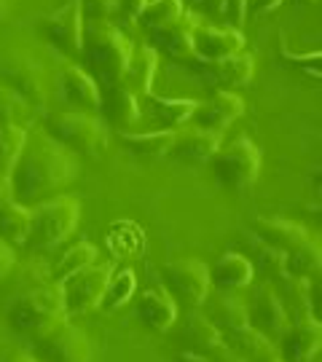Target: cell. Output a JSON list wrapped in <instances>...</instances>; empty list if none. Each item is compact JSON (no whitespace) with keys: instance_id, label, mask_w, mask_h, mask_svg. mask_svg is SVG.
<instances>
[{"instance_id":"cell-1","label":"cell","mask_w":322,"mask_h":362,"mask_svg":"<svg viewBox=\"0 0 322 362\" xmlns=\"http://www.w3.org/2000/svg\"><path fill=\"white\" fill-rule=\"evenodd\" d=\"M78 177V161L70 151L46 137H27L22 153L8 172L13 202L33 209L59 196Z\"/></svg>"},{"instance_id":"cell-2","label":"cell","mask_w":322,"mask_h":362,"mask_svg":"<svg viewBox=\"0 0 322 362\" xmlns=\"http://www.w3.org/2000/svg\"><path fill=\"white\" fill-rule=\"evenodd\" d=\"M132 43L127 35L110 22L100 25H84V46H81V59L100 89L121 83V76L127 70Z\"/></svg>"},{"instance_id":"cell-3","label":"cell","mask_w":322,"mask_h":362,"mask_svg":"<svg viewBox=\"0 0 322 362\" xmlns=\"http://www.w3.org/2000/svg\"><path fill=\"white\" fill-rule=\"evenodd\" d=\"M78 220H81V202L64 194L54 196L35 209H30V231L22 247H27L30 252L59 247L78 228Z\"/></svg>"},{"instance_id":"cell-4","label":"cell","mask_w":322,"mask_h":362,"mask_svg":"<svg viewBox=\"0 0 322 362\" xmlns=\"http://www.w3.org/2000/svg\"><path fill=\"white\" fill-rule=\"evenodd\" d=\"M64 320L62 293L59 285H35L27 287L22 296L16 298L8 309V322L19 336L38 338L49 327Z\"/></svg>"},{"instance_id":"cell-5","label":"cell","mask_w":322,"mask_h":362,"mask_svg":"<svg viewBox=\"0 0 322 362\" xmlns=\"http://www.w3.org/2000/svg\"><path fill=\"white\" fill-rule=\"evenodd\" d=\"M0 86L22 97L33 110H46L49 94H52L43 65L33 54L19 52V49L0 54Z\"/></svg>"},{"instance_id":"cell-6","label":"cell","mask_w":322,"mask_h":362,"mask_svg":"<svg viewBox=\"0 0 322 362\" xmlns=\"http://www.w3.org/2000/svg\"><path fill=\"white\" fill-rule=\"evenodd\" d=\"M46 134L73 156H97L105 151V129L94 113L64 110L46 118Z\"/></svg>"},{"instance_id":"cell-7","label":"cell","mask_w":322,"mask_h":362,"mask_svg":"<svg viewBox=\"0 0 322 362\" xmlns=\"http://www.w3.org/2000/svg\"><path fill=\"white\" fill-rule=\"evenodd\" d=\"M215 180L226 191H245L258 180L260 172V151L250 137H236L229 145H220L218 153L209 158Z\"/></svg>"},{"instance_id":"cell-8","label":"cell","mask_w":322,"mask_h":362,"mask_svg":"<svg viewBox=\"0 0 322 362\" xmlns=\"http://www.w3.org/2000/svg\"><path fill=\"white\" fill-rule=\"evenodd\" d=\"M113 274V266L110 263H89L84 266L81 272L70 274L67 279L57 282L59 285V293H62V306H64V317H81V314H89L100 306V300L105 296V287H108V279Z\"/></svg>"},{"instance_id":"cell-9","label":"cell","mask_w":322,"mask_h":362,"mask_svg":"<svg viewBox=\"0 0 322 362\" xmlns=\"http://www.w3.org/2000/svg\"><path fill=\"white\" fill-rule=\"evenodd\" d=\"M164 293L175 300V306L191 311L199 309L205 298L212 293L207 266L193 258L172 260L169 266H164Z\"/></svg>"},{"instance_id":"cell-10","label":"cell","mask_w":322,"mask_h":362,"mask_svg":"<svg viewBox=\"0 0 322 362\" xmlns=\"http://www.w3.org/2000/svg\"><path fill=\"white\" fill-rule=\"evenodd\" d=\"M33 357L38 362H91L89 338L64 317L62 322L33 338Z\"/></svg>"},{"instance_id":"cell-11","label":"cell","mask_w":322,"mask_h":362,"mask_svg":"<svg viewBox=\"0 0 322 362\" xmlns=\"http://www.w3.org/2000/svg\"><path fill=\"white\" fill-rule=\"evenodd\" d=\"M40 33L43 38L52 43L57 52L64 57L76 59L81 57V46H84V16H81V3L78 0H67L54 13H49L40 22Z\"/></svg>"},{"instance_id":"cell-12","label":"cell","mask_w":322,"mask_h":362,"mask_svg":"<svg viewBox=\"0 0 322 362\" xmlns=\"http://www.w3.org/2000/svg\"><path fill=\"white\" fill-rule=\"evenodd\" d=\"M247 40L242 30L236 27H215V25H196L193 30V62H220L231 54L245 52Z\"/></svg>"},{"instance_id":"cell-13","label":"cell","mask_w":322,"mask_h":362,"mask_svg":"<svg viewBox=\"0 0 322 362\" xmlns=\"http://www.w3.org/2000/svg\"><path fill=\"white\" fill-rule=\"evenodd\" d=\"M242 113H245V100H242L236 91L218 89L215 97H209L207 103L196 105V110H193V116H191V124L199 127V129L223 134L236 118H242Z\"/></svg>"},{"instance_id":"cell-14","label":"cell","mask_w":322,"mask_h":362,"mask_svg":"<svg viewBox=\"0 0 322 362\" xmlns=\"http://www.w3.org/2000/svg\"><path fill=\"white\" fill-rule=\"evenodd\" d=\"M322 346V327L314 317H304L284 327L277 338V349L282 362H309Z\"/></svg>"},{"instance_id":"cell-15","label":"cell","mask_w":322,"mask_h":362,"mask_svg":"<svg viewBox=\"0 0 322 362\" xmlns=\"http://www.w3.org/2000/svg\"><path fill=\"white\" fill-rule=\"evenodd\" d=\"M191 65L202 73V78L209 86L226 91L247 86L255 76V59H253V54L247 52L231 54V57H226L220 62H191Z\"/></svg>"},{"instance_id":"cell-16","label":"cell","mask_w":322,"mask_h":362,"mask_svg":"<svg viewBox=\"0 0 322 362\" xmlns=\"http://www.w3.org/2000/svg\"><path fill=\"white\" fill-rule=\"evenodd\" d=\"M247 306V325L258 330L260 336H266L269 341H277V338L284 333V327L290 325L287 314H284L282 303L277 293L271 290V285H263L260 290L253 293L250 303Z\"/></svg>"},{"instance_id":"cell-17","label":"cell","mask_w":322,"mask_h":362,"mask_svg":"<svg viewBox=\"0 0 322 362\" xmlns=\"http://www.w3.org/2000/svg\"><path fill=\"white\" fill-rule=\"evenodd\" d=\"M183 338H185V351H193L207 362H242L229 349V344L220 338L218 330L207 322L205 314H191L188 317Z\"/></svg>"},{"instance_id":"cell-18","label":"cell","mask_w":322,"mask_h":362,"mask_svg":"<svg viewBox=\"0 0 322 362\" xmlns=\"http://www.w3.org/2000/svg\"><path fill=\"white\" fill-rule=\"evenodd\" d=\"M220 140H223V134L185 124L175 132V140H172V148H169L167 156H172L180 164H205L218 153V148L223 145Z\"/></svg>"},{"instance_id":"cell-19","label":"cell","mask_w":322,"mask_h":362,"mask_svg":"<svg viewBox=\"0 0 322 362\" xmlns=\"http://www.w3.org/2000/svg\"><path fill=\"white\" fill-rule=\"evenodd\" d=\"M196 25H199L196 13L183 11L180 19H175L169 27L151 33L154 49L167 54L169 59H175V62H188L191 65L193 59H196L193 57V30H196Z\"/></svg>"},{"instance_id":"cell-20","label":"cell","mask_w":322,"mask_h":362,"mask_svg":"<svg viewBox=\"0 0 322 362\" xmlns=\"http://www.w3.org/2000/svg\"><path fill=\"white\" fill-rule=\"evenodd\" d=\"M59 94L70 105V110L94 113L100 107V86L97 81L78 65H64L59 70Z\"/></svg>"},{"instance_id":"cell-21","label":"cell","mask_w":322,"mask_h":362,"mask_svg":"<svg viewBox=\"0 0 322 362\" xmlns=\"http://www.w3.org/2000/svg\"><path fill=\"white\" fill-rule=\"evenodd\" d=\"M253 233L260 245L271 247L277 252L287 255L290 250L301 247L304 242H309L311 233L296 223V220H282V218H255L253 220Z\"/></svg>"},{"instance_id":"cell-22","label":"cell","mask_w":322,"mask_h":362,"mask_svg":"<svg viewBox=\"0 0 322 362\" xmlns=\"http://www.w3.org/2000/svg\"><path fill=\"white\" fill-rule=\"evenodd\" d=\"M207 272H209V287H215L218 293H231L253 282L255 263L242 252H226L212 266H207Z\"/></svg>"},{"instance_id":"cell-23","label":"cell","mask_w":322,"mask_h":362,"mask_svg":"<svg viewBox=\"0 0 322 362\" xmlns=\"http://www.w3.org/2000/svg\"><path fill=\"white\" fill-rule=\"evenodd\" d=\"M100 110H103V116L108 118L118 132L132 129V127L140 121V113H142L140 100H137L124 83L100 89Z\"/></svg>"},{"instance_id":"cell-24","label":"cell","mask_w":322,"mask_h":362,"mask_svg":"<svg viewBox=\"0 0 322 362\" xmlns=\"http://www.w3.org/2000/svg\"><path fill=\"white\" fill-rule=\"evenodd\" d=\"M134 314H137V322L145 330H151V333H167L169 327L175 325V320H178V306H175V300L164 290H145L137 298Z\"/></svg>"},{"instance_id":"cell-25","label":"cell","mask_w":322,"mask_h":362,"mask_svg":"<svg viewBox=\"0 0 322 362\" xmlns=\"http://www.w3.org/2000/svg\"><path fill=\"white\" fill-rule=\"evenodd\" d=\"M156 67H159V52H156L154 46L132 49L127 70H124V76H121V83H124L137 100H145L148 94H154Z\"/></svg>"},{"instance_id":"cell-26","label":"cell","mask_w":322,"mask_h":362,"mask_svg":"<svg viewBox=\"0 0 322 362\" xmlns=\"http://www.w3.org/2000/svg\"><path fill=\"white\" fill-rule=\"evenodd\" d=\"M202 306H205V320L218 330L220 338L247 325V306L229 293H215V296L209 293Z\"/></svg>"},{"instance_id":"cell-27","label":"cell","mask_w":322,"mask_h":362,"mask_svg":"<svg viewBox=\"0 0 322 362\" xmlns=\"http://www.w3.org/2000/svg\"><path fill=\"white\" fill-rule=\"evenodd\" d=\"M271 290L277 293L280 303H282L287 320H304L311 317V282L309 279H296V276H287L280 274L269 282Z\"/></svg>"},{"instance_id":"cell-28","label":"cell","mask_w":322,"mask_h":362,"mask_svg":"<svg viewBox=\"0 0 322 362\" xmlns=\"http://www.w3.org/2000/svg\"><path fill=\"white\" fill-rule=\"evenodd\" d=\"M223 341L229 344V349H231L242 362H263V360H269V357H280L274 341H269L266 336H260L250 325L234 330L229 336H223Z\"/></svg>"},{"instance_id":"cell-29","label":"cell","mask_w":322,"mask_h":362,"mask_svg":"<svg viewBox=\"0 0 322 362\" xmlns=\"http://www.w3.org/2000/svg\"><path fill=\"white\" fill-rule=\"evenodd\" d=\"M148 107H151V116L159 121L161 129L178 132L180 127L191 124V116L196 110L199 100H169V97H156L148 94Z\"/></svg>"},{"instance_id":"cell-30","label":"cell","mask_w":322,"mask_h":362,"mask_svg":"<svg viewBox=\"0 0 322 362\" xmlns=\"http://www.w3.org/2000/svg\"><path fill=\"white\" fill-rule=\"evenodd\" d=\"M320 266H322V252L317 242H304L301 247L296 250H290L287 255L282 258V272L287 276H296V279H314L317 274H320Z\"/></svg>"},{"instance_id":"cell-31","label":"cell","mask_w":322,"mask_h":362,"mask_svg":"<svg viewBox=\"0 0 322 362\" xmlns=\"http://www.w3.org/2000/svg\"><path fill=\"white\" fill-rule=\"evenodd\" d=\"M124 145L134 156L140 158H161V156L169 153L172 148V140H175V132L169 129H156V132H142V134H132V132H124Z\"/></svg>"},{"instance_id":"cell-32","label":"cell","mask_w":322,"mask_h":362,"mask_svg":"<svg viewBox=\"0 0 322 362\" xmlns=\"http://www.w3.org/2000/svg\"><path fill=\"white\" fill-rule=\"evenodd\" d=\"M30 231V209L11 202L0 209V242L11 247H22Z\"/></svg>"},{"instance_id":"cell-33","label":"cell","mask_w":322,"mask_h":362,"mask_svg":"<svg viewBox=\"0 0 322 362\" xmlns=\"http://www.w3.org/2000/svg\"><path fill=\"white\" fill-rule=\"evenodd\" d=\"M183 11H185L183 0H148L145 8L140 11V16H137V22L148 33H156V30L169 27L175 19H180Z\"/></svg>"},{"instance_id":"cell-34","label":"cell","mask_w":322,"mask_h":362,"mask_svg":"<svg viewBox=\"0 0 322 362\" xmlns=\"http://www.w3.org/2000/svg\"><path fill=\"white\" fill-rule=\"evenodd\" d=\"M134 290H137V276H134V272H129V269L113 272L110 279H108L103 300H100V309H105V311L121 309L129 298L134 296Z\"/></svg>"},{"instance_id":"cell-35","label":"cell","mask_w":322,"mask_h":362,"mask_svg":"<svg viewBox=\"0 0 322 362\" xmlns=\"http://www.w3.org/2000/svg\"><path fill=\"white\" fill-rule=\"evenodd\" d=\"M94 260H97V247L91 245V242H78V245L70 247L62 258H59V263L54 266L52 282H62L70 274L81 272L84 266H89Z\"/></svg>"},{"instance_id":"cell-36","label":"cell","mask_w":322,"mask_h":362,"mask_svg":"<svg viewBox=\"0 0 322 362\" xmlns=\"http://www.w3.org/2000/svg\"><path fill=\"white\" fill-rule=\"evenodd\" d=\"M25 140L27 132L22 127H0V175L8 177V172L25 148Z\"/></svg>"},{"instance_id":"cell-37","label":"cell","mask_w":322,"mask_h":362,"mask_svg":"<svg viewBox=\"0 0 322 362\" xmlns=\"http://www.w3.org/2000/svg\"><path fill=\"white\" fill-rule=\"evenodd\" d=\"M33 116V107L16 97L11 89L0 86V127H22L25 129V121Z\"/></svg>"},{"instance_id":"cell-38","label":"cell","mask_w":322,"mask_h":362,"mask_svg":"<svg viewBox=\"0 0 322 362\" xmlns=\"http://www.w3.org/2000/svg\"><path fill=\"white\" fill-rule=\"evenodd\" d=\"M81 3V16L84 25H100V22H110L116 0H78Z\"/></svg>"},{"instance_id":"cell-39","label":"cell","mask_w":322,"mask_h":362,"mask_svg":"<svg viewBox=\"0 0 322 362\" xmlns=\"http://www.w3.org/2000/svg\"><path fill=\"white\" fill-rule=\"evenodd\" d=\"M226 16L229 27L242 30V25L247 22V0H220V11Z\"/></svg>"},{"instance_id":"cell-40","label":"cell","mask_w":322,"mask_h":362,"mask_svg":"<svg viewBox=\"0 0 322 362\" xmlns=\"http://www.w3.org/2000/svg\"><path fill=\"white\" fill-rule=\"evenodd\" d=\"M145 3H148V0H116L113 13H118L121 22H137V16H140V11L145 8Z\"/></svg>"},{"instance_id":"cell-41","label":"cell","mask_w":322,"mask_h":362,"mask_svg":"<svg viewBox=\"0 0 322 362\" xmlns=\"http://www.w3.org/2000/svg\"><path fill=\"white\" fill-rule=\"evenodd\" d=\"M13 250L11 245H6V242H0V282L13 272Z\"/></svg>"},{"instance_id":"cell-42","label":"cell","mask_w":322,"mask_h":362,"mask_svg":"<svg viewBox=\"0 0 322 362\" xmlns=\"http://www.w3.org/2000/svg\"><path fill=\"white\" fill-rule=\"evenodd\" d=\"M280 3H282V0H247V13H255V16H260V13L274 11Z\"/></svg>"},{"instance_id":"cell-43","label":"cell","mask_w":322,"mask_h":362,"mask_svg":"<svg viewBox=\"0 0 322 362\" xmlns=\"http://www.w3.org/2000/svg\"><path fill=\"white\" fill-rule=\"evenodd\" d=\"M13 202V194H11V182H8V177L6 175H0V209L8 207Z\"/></svg>"},{"instance_id":"cell-44","label":"cell","mask_w":322,"mask_h":362,"mask_svg":"<svg viewBox=\"0 0 322 362\" xmlns=\"http://www.w3.org/2000/svg\"><path fill=\"white\" fill-rule=\"evenodd\" d=\"M196 8H202L207 13H218L220 11V0H193Z\"/></svg>"},{"instance_id":"cell-45","label":"cell","mask_w":322,"mask_h":362,"mask_svg":"<svg viewBox=\"0 0 322 362\" xmlns=\"http://www.w3.org/2000/svg\"><path fill=\"white\" fill-rule=\"evenodd\" d=\"M0 362H38L33 354H25V351H11V354H6Z\"/></svg>"},{"instance_id":"cell-46","label":"cell","mask_w":322,"mask_h":362,"mask_svg":"<svg viewBox=\"0 0 322 362\" xmlns=\"http://www.w3.org/2000/svg\"><path fill=\"white\" fill-rule=\"evenodd\" d=\"M175 362H207V360H202V357L193 354V351H180V354L175 357Z\"/></svg>"},{"instance_id":"cell-47","label":"cell","mask_w":322,"mask_h":362,"mask_svg":"<svg viewBox=\"0 0 322 362\" xmlns=\"http://www.w3.org/2000/svg\"><path fill=\"white\" fill-rule=\"evenodd\" d=\"M8 11H11V0H0V22L8 16Z\"/></svg>"},{"instance_id":"cell-48","label":"cell","mask_w":322,"mask_h":362,"mask_svg":"<svg viewBox=\"0 0 322 362\" xmlns=\"http://www.w3.org/2000/svg\"><path fill=\"white\" fill-rule=\"evenodd\" d=\"M296 3H304V6H309V3H317V0H296Z\"/></svg>"},{"instance_id":"cell-49","label":"cell","mask_w":322,"mask_h":362,"mask_svg":"<svg viewBox=\"0 0 322 362\" xmlns=\"http://www.w3.org/2000/svg\"><path fill=\"white\" fill-rule=\"evenodd\" d=\"M263 362H282L280 357H269V360H263Z\"/></svg>"}]
</instances>
